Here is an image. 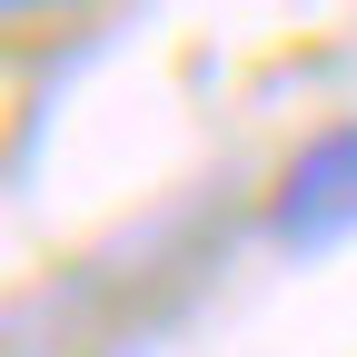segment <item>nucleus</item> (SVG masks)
Masks as SVG:
<instances>
[{"label": "nucleus", "instance_id": "1", "mask_svg": "<svg viewBox=\"0 0 357 357\" xmlns=\"http://www.w3.org/2000/svg\"><path fill=\"white\" fill-rule=\"evenodd\" d=\"M278 238H288V248H337V238H357V119L298 139V159L278 169Z\"/></svg>", "mask_w": 357, "mask_h": 357}]
</instances>
